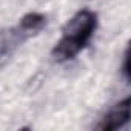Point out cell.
Listing matches in <instances>:
<instances>
[{"mask_svg": "<svg viewBox=\"0 0 131 131\" xmlns=\"http://www.w3.org/2000/svg\"><path fill=\"white\" fill-rule=\"evenodd\" d=\"M26 40L17 26L0 29V60L8 59L17 48Z\"/></svg>", "mask_w": 131, "mask_h": 131, "instance_id": "cell-3", "label": "cell"}, {"mask_svg": "<svg viewBox=\"0 0 131 131\" xmlns=\"http://www.w3.org/2000/svg\"><path fill=\"white\" fill-rule=\"evenodd\" d=\"M45 25H46V16L45 14H42V13H28L19 20V23L16 26L20 29V32L28 40L29 37L39 34L45 28Z\"/></svg>", "mask_w": 131, "mask_h": 131, "instance_id": "cell-4", "label": "cell"}, {"mask_svg": "<svg viewBox=\"0 0 131 131\" xmlns=\"http://www.w3.org/2000/svg\"><path fill=\"white\" fill-rule=\"evenodd\" d=\"M129 108H131V99L128 96V97H125L123 100L117 102L114 106H111L106 111V114L96 125V129H99V131H116V129H120L129 120Z\"/></svg>", "mask_w": 131, "mask_h": 131, "instance_id": "cell-2", "label": "cell"}, {"mask_svg": "<svg viewBox=\"0 0 131 131\" xmlns=\"http://www.w3.org/2000/svg\"><path fill=\"white\" fill-rule=\"evenodd\" d=\"M122 74L126 80H129V57H128V51H125L123 56V63H122Z\"/></svg>", "mask_w": 131, "mask_h": 131, "instance_id": "cell-5", "label": "cell"}, {"mask_svg": "<svg viewBox=\"0 0 131 131\" xmlns=\"http://www.w3.org/2000/svg\"><path fill=\"white\" fill-rule=\"evenodd\" d=\"M97 28V14L88 8L77 11L62 29V37L52 48V57L59 63L70 62L85 49Z\"/></svg>", "mask_w": 131, "mask_h": 131, "instance_id": "cell-1", "label": "cell"}]
</instances>
